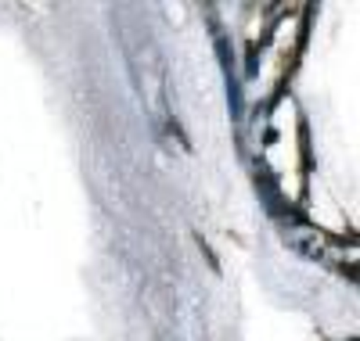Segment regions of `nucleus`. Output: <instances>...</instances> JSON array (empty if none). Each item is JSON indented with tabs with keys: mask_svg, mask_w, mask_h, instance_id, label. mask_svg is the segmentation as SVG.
Listing matches in <instances>:
<instances>
[{
	"mask_svg": "<svg viewBox=\"0 0 360 341\" xmlns=\"http://www.w3.org/2000/svg\"><path fill=\"white\" fill-rule=\"evenodd\" d=\"M285 241L295 248L299 255H307L314 262H324L328 259V248H324V237L314 230V227H303V223H295V227H285Z\"/></svg>",
	"mask_w": 360,
	"mask_h": 341,
	"instance_id": "nucleus-1",
	"label": "nucleus"
}]
</instances>
